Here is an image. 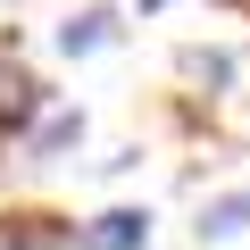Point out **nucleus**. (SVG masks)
Segmentation results:
<instances>
[{"label": "nucleus", "instance_id": "8", "mask_svg": "<svg viewBox=\"0 0 250 250\" xmlns=\"http://www.w3.org/2000/svg\"><path fill=\"white\" fill-rule=\"evenodd\" d=\"M233 9H242V17H250V0H233Z\"/></svg>", "mask_w": 250, "mask_h": 250}, {"label": "nucleus", "instance_id": "5", "mask_svg": "<svg viewBox=\"0 0 250 250\" xmlns=\"http://www.w3.org/2000/svg\"><path fill=\"white\" fill-rule=\"evenodd\" d=\"M117 34H125V25H117V9H75V17L59 25V50H67V59H92V50H108Z\"/></svg>", "mask_w": 250, "mask_h": 250}, {"label": "nucleus", "instance_id": "3", "mask_svg": "<svg viewBox=\"0 0 250 250\" xmlns=\"http://www.w3.org/2000/svg\"><path fill=\"white\" fill-rule=\"evenodd\" d=\"M75 250H150V208H100L75 225Z\"/></svg>", "mask_w": 250, "mask_h": 250}, {"label": "nucleus", "instance_id": "7", "mask_svg": "<svg viewBox=\"0 0 250 250\" xmlns=\"http://www.w3.org/2000/svg\"><path fill=\"white\" fill-rule=\"evenodd\" d=\"M175 67H184V83H200V92H233V75H242V67H233V50H208V42H192Z\"/></svg>", "mask_w": 250, "mask_h": 250}, {"label": "nucleus", "instance_id": "2", "mask_svg": "<svg viewBox=\"0 0 250 250\" xmlns=\"http://www.w3.org/2000/svg\"><path fill=\"white\" fill-rule=\"evenodd\" d=\"M17 142H25V159H34V167L67 159V150L83 142V108H59V100H50V108H42L34 125H25V134H17Z\"/></svg>", "mask_w": 250, "mask_h": 250}, {"label": "nucleus", "instance_id": "1", "mask_svg": "<svg viewBox=\"0 0 250 250\" xmlns=\"http://www.w3.org/2000/svg\"><path fill=\"white\" fill-rule=\"evenodd\" d=\"M42 108H50V83H42V75H25L9 50H0V134H25Z\"/></svg>", "mask_w": 250, "mask_h": 250}, {"label": "nucleus", "instance_id": "4", "mask_svg": "<svg viewBox=\"0 0 250 250\" xmlns=\"http://www.w3.org/2000/svg\"><path fill=\"white\" fill-rule=\"evenodd\" d=\"M75 225L50 208H0V250H67Z\"/></svg>", "mask_w": 250, "mask_h": 250}, {"label": "nucleus", "instance_id": "6", "mask_svg": "<svg viewBox=\"0 0 250 250\" xmlns=\"http://www.w3.org/2000/svg\"><path fill=\"white\" fill-rule=\"evenodd\" d=\"M192 233H200V242H233V233H250V184H242V192H208Z\"/></svg>", "mask_w": 250, "mask_h": 250}]
</instances>
